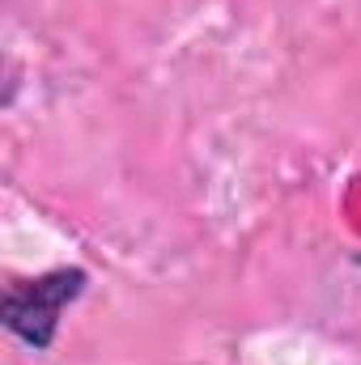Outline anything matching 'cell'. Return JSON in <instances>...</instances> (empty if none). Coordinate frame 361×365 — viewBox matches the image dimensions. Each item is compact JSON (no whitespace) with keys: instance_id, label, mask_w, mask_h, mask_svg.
I'll list each match as a JSON object with an SVG mask.
<instances>
[{"instance_id":"1","label":"cell","mask_w":361,"mask_h":365,"mask_svg":"<svg viewBox=\"0 0 361 365\" xmlns=\"http://www.w3.org/2000/svg\"><path fill=\"white\" fill-rule=\"evenodd\" d=\"M86 284H90L86 268H56V272H43L34 280H17L0 302V319L21 344L43 353L56 344L60 314L86 293Z\"/></svg>"}]
</instances>
